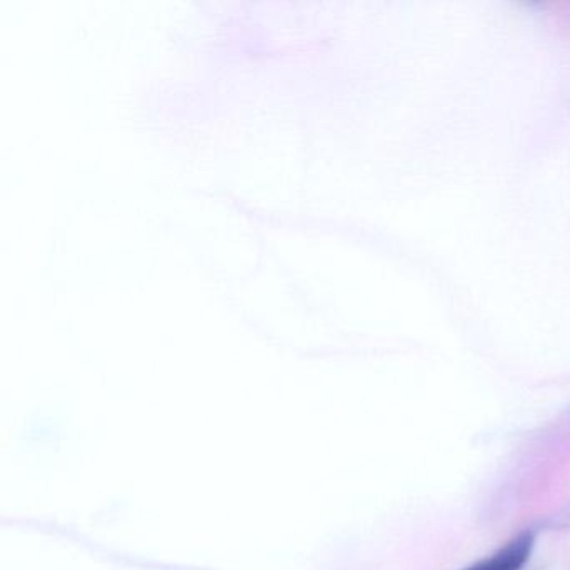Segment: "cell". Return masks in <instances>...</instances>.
<instances>
[{
    "instance_id": "cell-1",
    "label": "cell",
    "mask_w": 570,
    "mask_h": 570,
    "mask_svg": "<svg viewBox=\"0 0 570 570\" xmlns=\"http://www.w3.org/2000/svg\"><path fill=\"white\" fill-rule=\"evenodd\" d=\"M532 547V533H522V535L510 540L503 549L493 553L489 559L480 560L479 563L465 570H522V567L529 560Z\"/></svg>"
}]
</instances>
